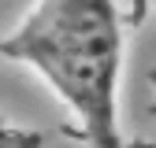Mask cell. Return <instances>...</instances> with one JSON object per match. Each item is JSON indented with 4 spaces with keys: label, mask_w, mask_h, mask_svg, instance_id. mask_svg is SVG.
<instances>
[{
    "label": "cell",
    "mask_w": 156,
    "mask_h": 148,
    "mask_svg": "<svg viewBox=\"0 0 156 148\" xmlns=\"http://www.w3.org/2000/svg\"><path fill=\"white\" fill-rule=\"evenodd\" d=\"M0 59L41 74L74 115L89 148H126L119 122V0H37L0 37Z\"/></svg>",
    "instance_id": "6da1fadb"
},
{
    "label": "cell",
    "mask_w": 156,
    "mask_h": 148,
    "mask_svg": "<svg viewBox=\"0 0 156 148\" xmlns=\"http://www.w3.org/2000/svg\"><path fill=\"white\" fill-rule=\"evenodd\" d=\"M0 148H45V137L34 133V130L15 126L11 119L0 115Z\"/></svg>",
    "instance_id": "7a4b0ae2"
}]
</instances>
